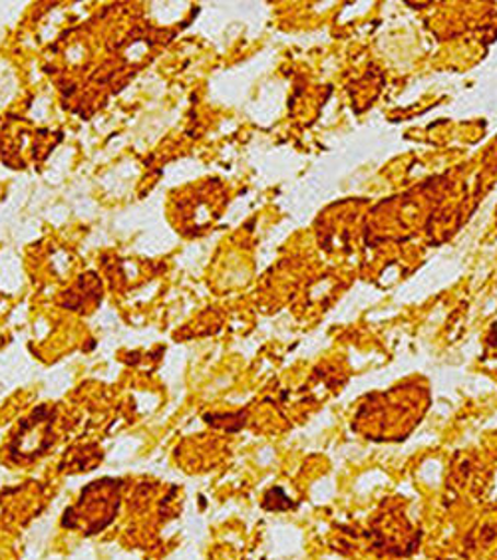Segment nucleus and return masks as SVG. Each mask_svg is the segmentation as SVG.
I'll list each match as a JSON object with an SVG mask.
<instances>
[]
</instances>
